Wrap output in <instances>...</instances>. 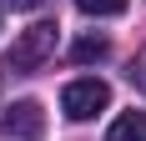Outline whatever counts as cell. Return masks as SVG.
Masks as SVG:
<instances>
[{"instance_id": "cell-8", "label": "cell", "mask_w": 146, "mask_h": 141, "mask_svg": "<svg viewBox=\"0 0 146 141\" xmlns=\"http://www.w3.org/2000/svg\"><path fill=\"white\" fill-rule=\"evenodd\" d=\"M10 10H35V5H45V0H5Z\"/></svg>"}, {"instance_id": "cell-6", "label": "cell", "mask_w": 146, "mask_h": 141, "mask_svg": "<svg viewBox=\"0 0 146 141\" xmlns=\"http://www.w3.org/2000/svg\"><path fill=\"white\" fill-rule=\"evenodd\" d=\"M76 10H86V15H121L126 0H76Z\"/></svg>"}, {"instance_id": "cell-1", "label": "cell", "mask_w": 146, "mask_h": 141, "mask_svg": "<svg viewBox=\"0 0 146 141\" xmlns=\"http://www.w3.org/2000/svg\"><path fill=\"white\" fill-rule=\"evenodd\" d=\"M56 35L60 30L50 25V20H40V25H30L20 41L10 45V56H5V70H15V76H30L35 66H45V61L56 56Z\"/></svg>"}, {"instance_id": "cell-5", "label": "cell", "mask_w": 146, "mask_h": 141, "mask_svg": "<svg viewBox=\"0 0 146 141\" xmlns=\"http://www.w3.org/2000/svg\"><path fill=\"white\" fill-rule=\"evenodd\" d=\"M106 51H111L106 35H81V41L71 45V61L76 66H91V61H106Z\"/></svg>"}, {"instance_id": "cell-7", "label": "cell", "mask_w": 146, "mask_h": 141, "mask_svg": "<svg viewBox=\"0 0 146 141\" xmlns=\"http://www.w3.org/2000/svg\"><path fill=\"white\" fill-rule=\"evenodd\" d=\"M126 76H131V86H136V91H146V56H136Z\"/></svg>"}, {"instance_id": "cell-4", "label": "cell", "mask_w": 146, "mask_h": 141, "mask_svg": "<svg viewBox=\"0 0 146 141\" xmlns=\"http://www.w3.org/2000/svg\"><path fill=\"white\" fill-rule=\"evenodd\" d=\"M106 141H146V111H126L116 126L106 131Z\"/></svg>"}, {"instance_id": "cell-3", "label": "cell", "mask_w": 146, "mask_h": 141, "mask_svg": "<svg viewBox=\"0 0 146 141\" xmlns=\"http://www.w3.org/2000/svg\"><path fill=\"white\" fill-rule=\"evenodd\" d=\"M0 126L10 131L15 141H35V136H45V116H40V106H35V101H15L10 111L0 116Z\"/></svg>"}, {"instance_id": "cell-2", "label": "cell", "mask_w": 146, "mask_h": 141, "mask_svg": "<svg viewBox=\"0 0 146 141\" xmlns=\"http://www.w3.org/2000/svg\"><path fill=\"white\" fill-rule=\"evenodd\" d=\"M111 106V86L96 81V76H86V81H71L66 91H60V111L71 116V121H91L96 111H106Z\"/></svg>"}]
</instances>
